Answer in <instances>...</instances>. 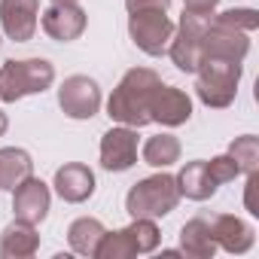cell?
I'll use <instances>...</instances> for the list:
<instances>
[{
  "instance_id": "cell-1",
  "label": "cell",
  "mask_w": 259,
  "mask_h": 259,
  "mask_svg": "<svg viewBox=\"0 0 259 259\" xmlns=\"http://www.w3.org/2000/svg\"><path fill=\"white\" fill-rule=\"evenodd\" d=\"M162 82V76L153 67H132L125 70L119 85L107 98V116L128 128L150 125V95Z\"/></svg>"
},
{
  "instance_id": "cell-2",
  "label": "cell",
  "mask_w": 259,
  "mask_h": 259,
  "mask_svg": "<svg viewBox=\"0 0 259 259\" xmlns=\"http://www.w3.org/2000/svg\"><path fill=\"white\" fill-rule=\"evenodd\" d=\"M55 82V64L46 58H10L0 67V101L16 104L28 95H43Z\"/></svg>"
},
{
  "instance_id": "cell-3",
  "label": "cell",
  "mask_w": 259,
  "mask_h": 259,
  "mask_svg": "<svg viewBox=\"0 0 259 259\" xmlns=\"http://www.w3.org/2000/svg\"><path fill=\"white\" fill-rule=\"evenodd\" d=\"M180 204V189L174 174H165V168L153 177L138 180L125 195V210L128 217H147V220H162Z\"/></svg>"
},
{
  "instance_id": "cell-4",
  "label": "cell",
  "mask_w": 259,
  "mask_h": 259,
  "mask_svg": "<svg viewBox=\"0 0 259 259\" xmlns=\"http://www.w3.org/2000/svg\"><path fill=\"white\" fill-rule=\"evenodd\" d=\"M244 76V64L238 61H220V58H201L195 70V95L210 110H226L238 98V82Z\"/></svg>"
},
{
  "instance_id": "cell-5",
  "label": "cell",
  "mask_w": 259,
  "mask_h": 259,
  "mask_svg": "<svg viewBox=\"0 0 259 259\" xmlns=\"http://www.w3.org/2000/svg\"><path fill=\"white\" fill-rule=\"evenodd\" d=\"M207 22H210V16H195V13L183 10L180 22L174 25V37L168 43V52H165L174 61L177 70H183V73H195L198 70L204 34H207Z\"/></svg>"
},
{
  "instance_id": "cell-6",
  "label": "cell",
  "mask_w": 259,
  "mask_h": 259,
  "mask_svg": "<svg viewBox=\"0 0 259 259\" xmlns=\"http://www.w3.org/2000/svg\"><path fill=\"white\" fill-rule=\"evenodd\" d=\"M128 37L150 58H162L174 37V22L168 19V13H159V10L128 13Z\"/></svg>"
},
{
  "instance_id": "cell-7",
  "label": "cell",
  "mask_w": 259,
  "mask_h": 259,
  "mask_svg": "<svg viewBox=\"0 0 259 259\" xmlns=\"http://www.w3.org/2000/svg\"><path fill=\"white\" fill-rule=\"evenodd\" d=\"M104 98H101V85L85 76V73H73L58 85V107L67 119H92L98 116Z\"/></svg>"
},
{
  "instance_id": "cell-8",
  "label": "cell",
  "mask_w": 259,
  "mask_h": 259,
  "mask_svg": "<svg viewBox=\"0 0 259 259\" xmlns=\"http://www.w3.org/2000/svg\"><path fill=\"white\" fill-rule=\"evenodd\" d=\"M138 128H128V125H113L110 132L101 135V168L110 174H122L128 168L138 165Z\"/></svg>"
},
{
  "instance_id": "cell-9",
  "label": "cell",
  "mask_w": 259,
  "mask_h": 259,
  "mask_svg": "<svg viewBox=\"0 0 259 259\" xmlns=\"http://www.w3.org/2000/svg\"><path fill=\"white\" fill-rule=\"evenodd\" d=\"M40 25L43 34L55 43H73L82 37L85 25H89V13L79 4H49L40 13Z\"/></svg>"
},
{
  "instance_id": "cell-10",
  "label": "cell",
  "mask_w": 259,
  "mask_h": 259,
  "mask_svg": "<svg viewBox=\"0 0 259 259\" xmlns=\"http://www.w3.org/2000/svg\"><path fill=\"white\" fill-rule=\"evenodd\" d=\"M192 119V98L177 89L159 82L150 95V122H159L165 128H180Z\"/></svg>"
},
{
  "instance_id": "cell-11",
  "label": "cell",
  "mask_w": 259,
  "mask_h": 259,
  "mask_svg": "<svg viewBox=\"0 0 259 259\" xmlns=\"http://www.w3.org/2000/svg\"><path fill=\"white\" fill-rule=\"evenodd\" d=\"M40 25V0H0V28L7 40L28 43Z\"/></svg>"
},
{
  "instance_id": "cell-12",
  "label": "cell",
  "mask_w": 259,
  "mask_h": 259,
  "mask_svg": "<svg viewBox=\"0 0 259 259\" xmlns=\"http://www.w3.org/2000/svg\"><path fill=\"white\" fill-rule=\"evenodd\" d=\"M49 207H52V189L49 183H43L40 177H28L25 183H19L13 189V210H16V220H25V223H34L40 226L46 217H49Z\"/></svg>"
},
{
  "instance_id": "cell-13",
  "label": "cell",
  "mask_w": 259,
  "mask_h": 259,
  "mask_svg": "<svg viewBox=\"0 0 259 259\" xmlns=\"http://www.w3.org/2000/svg\"><path fill=\"white\" fill-rule=\"evenodd\" d=\"M247 52H250V34L207 22L201 58H220V61H238V64H244Z\"/></svg>"
},
{
  "instance_id": "cell-14",
  "label": "cell",
  "mask_w": 259,
  "mask_h": 259,
  "mask_svg": "<svg viewBox=\"0 0 259 259\" xmlns=\"http://www.w3.org/2000/svg\"><path fill=\"white\" fill-rule=\"evenodd\" d=\"M52 186H55V192H58V198L61 201H67V204H82V201H89L92 195H95V171L89 168V165H82V162H67V165H61L58 171H55V180H52Z\"/></svg>"
},
{
  "instance_id": "cell-15",
  "label": "cell",
  "mask_w": 259,
  "mask_h": 259,
  "mask_svg": "<svg viewBox=\"0 0 259 259\" xmlns=\"http://www.w3.org/2000/svg\"><path fill=\"white\" fill-rule=\"evenodd\" d=\"M210 235H213L217 247H223L226 253H235V256L247 253L253 247V241H256L253 226L247 220L235 217V213H217V217H210Z\"/></svg>"
},
{
  "instance_id": "cell-16",
  "label": "cell",
  "mask_w": 259,
  "mask_h": 259,
  "mask_svg": "<svg viewBox=\"0 0 259 259\" xmlns=\"http://www.w3.org/2000/svg\"><path fill=\"white\" fill-rule=\"evenodd\" d=\"M40 250V235L34 223L25 220H13L4 235H0V256L4 259H28Z\"/></svg>"
},
{
  "instance_id": "cell-17",
  "label": "cell",
  "mask_w": 259,
  "mask_h": 259,
  "mask_svg": "<svg viewBox=\"0 0 259 259\" xmlns=\"http://www.w3.org/2000/svg\"><path fill=\"white\" fill-rule=\"evenodd\" d=\"M174 180H177L180 198H189V201H207V198H213L217 189H220V186L210 180V174H207V162H204V159L186 162V165L174 174Z\"/></svg>"
},
{
  "instance_id": "cell-18",
  "label": "cell",
  "mask_w": 259,
  "mask_h": 259,
  "mask_svg": "<svg viewBox=\"0 0 259 259\" xmlns=\"http://www.w3.org/2000/svg\"><path fill=\"white\" fill-rule=\"evenodd\" d=\"M180 253L189 259H213L217 241L210 235V220L207 217H192L180 229Z\"/></svg>"
},
{
  "instance_id": "cell-19",
  "label": "cell",
  "mask_w": 259,
  "mask_h": 259,
  "mask_svg": "<svg viewBox=\"0 0 259 259\" xmlns=\"http://www.w3.org/2000/svg\"><path fill=\"white\" fill-rule=\"evenodd\" d=\"M34 174V159L22 147H4L0 150V189L13 192L19 183H25Z\"/></svg>"
},
{
  "instance_id": "cell-20",
  "label": "cell",
  "mask_w": 259,
  "mask_h": 259,
  "mask_svg": "<svg viewBox=\"0 0 259 259\" xmlns=\"http://www.w3.org/2000/svg\"><path fill=\"white\" fill-rule=\"evenodd\" d=\"M180 153H183V147H180V141L171 132H159V135L147 138V144L141 147V159L150 168H159V171L177 165L180 162Z\"/></svg>"
},
{
  "instance_id": "cell-21",
  "label": "cell",
  "mask_w": 259,
  "mask_h": 259,
  "mask_svg": "<svg viewBox=\"0 0 259 259\" xmlns=\"http://www.w3.org/2000/svg\"><path fill=\"white\" fill-rule=\"evenodd\" d=\"M104 232H107V229H104V223H101L98 217H79V220H73V223L67 226V244H70L73 253L95 259V250H98Z\"/></svg>"
},
{
  "instance_id": "cell-22",
  "label": "cell",
  "mask_w": 259,
  "mask_h": 259,
  "mask_svg": "<svg viewBox=\"0 0 259 259\" xmlns=\"http://www.w3.org/2000/svg\"><path fill=\"white\" fill-rule=\"evenodd\" d=\"M125 232H128V238H132L138 256L153 253V250H159V244H162V232H159L156 220H147V217H135L132 226H125Z\"/></svg>"
},
{
  "instance_id": "cell-23",
  "label": "cell",
  "mask_w": 259,
  "mask_h": 259,
  "mask_svg": "<svg viewBox=\"0 0 259 259\" xmlns=\"http://www.w3.org/2000/svg\"><path fill=\"white\" fill-rule=\"evenodd\" d=\"M229 156L235 159L241 174H253L259 171V138L256 135H241L229 144Z\"/></svg>"
},
{
  "instance_id": "cell-24",
  "label": "cell",
  "mask_w": 259,
  "mask_h": 259,
  "mask_svg": "<svg viewBox=\"0 0 259 259\" xmlns=\"http://www.w3.org/2000/svg\"><path fill=\"white\" fill-rule=\"evenodd\" d=\"M132 256H138V253H135V244L125 229L104 232V238L95 250V259H132Z\"/></svg>"
},
{
  "instance_id": "cell-25",
  "label": "cell",
  "mask_w": 259,
  "mask_h": 259,
  "mask_svg": "<svg viewBox=\"0 0 259 259\" xmlns=\"http://www.w3.org/2000/svg\"><path fill=\"white\" fill-rule=\"evenodd\" d=\"M213 25H223V28H232V31H244V34H253L259 28V13L250 10V7H232L226 13H217L210 16Z\"/></svg>"
},
{
  "instance_id": "cell-26",
  "label": "cell",
  "mask_w": 259,
  "mask_h": 259,
  "mask_svg": "<svg viewBox=\"0 0 259 259\" xmlns=\"http://www.w3.org/2000/svg\"><path fill=\"white\" fill-rule=\"evenodd\" d=\"M207 174H210V180H213L217 186H223V183H232L235 177H241V171H238V165H235V159H232L229 153H223V156H213V159L207 162Z\"/></svg>"
},
{
  "instance_id": "cell-27",
  "label": "cell",
  "mask_w": 259,
  "mask_h": 259,
  "mask_svg": "<svg viewBox=\"0 0 259 259\" xmlns=\"http://www.w3.org/2000/svg\"><path fill=\"white\" fill-rule=\"evenodd\" d=\"M125 10L128 13H147V10L168 13L171 10V0H125Z\"/></svg>"
},
{
  "instance_id": "cell-28",
  "label": "cell",
  "mask_w": 259,
  "mask_h": 259,
  "mask_svg": "<svg viewBox=\"0 0 259 259\" xmlns=\"http://www.w3.org/2000/svg\"><path fill=\"white\" fill-rule=\"evenodd\" d=\"M256 186H259V171L247 174V189H244V207H247L253 217H259V204H256Z\"/></svg>"
},
{
  "instance_id": "cell-29",
  "label": "cell",
  "mask_w": 259,
  "mask_h": 259,
  "mask_svg": "<svg viewBox=\"0 0 259 259\" xmlns=\"http://www.w3.org/2000/svg\"><path fill=\"white\" fill-rule=\"evenodd\" d=\"M217 7H220V0H183V10L195 16H213Z\"/></svg>"
},
{
  "instance_id": "cell-30",
  "label": "cell",
  "mask_w": 259,
  "mask_h": 259,
  "mask_svg": "<svg viewBox=\"0 0 259 259\" xmlns=\"http://www.w3.org/2000/svg\"><path fill=\"white\" fill-rule=\"evenodd\" d=\"M7 128H10V116H7L4 110H0V138L7 135Z\"/></svg>"
},
{
  "instance_id": "cell-31",
  "label": "cell",
  "mask_w": 259,
  "mask_h": 259,
  "mask_svg": "<svg viewBox=\"0 0 259 259\" xmlns=\"http://www.w3.org/2000/svg\"><path fill=\"white\" fill-rule=\"evenodd\" d=\"M49 4H79V0H49Z\"/></svg>"
},
{
  "instance_id": "cell-32",
  "label": "cell",
  "mask_w": 259,
  "mask_h": 259,
  "mask_svg": "<svg viewBox=\"0 0 259 259\" xmlns=\"http://www.w3.org/2000/svg\"><path fill=\"white\" fill-rule=\"evenodd\" d=\"M0 46H4V37H0Z\"/></svg>"
}]
</instances>
